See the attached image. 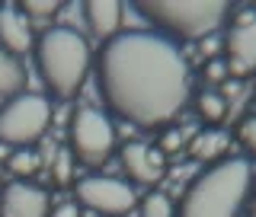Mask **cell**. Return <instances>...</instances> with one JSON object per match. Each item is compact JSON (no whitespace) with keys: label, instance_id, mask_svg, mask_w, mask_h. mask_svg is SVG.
Instances as JSON below:
<instances>
[{"label":"cell","instance_id":"1","mask_svg":"<svg viewBox=\"0 0 256 217\" xmlns=\"http://www.w3.org/2000/svg\"><path fill=\"white\" fill-rule=\"evenodd\" d=\"M93 67L102 102L138 128L173 122L189 99V64L157 32H118L100 48Z\"/></svg>","mask_w":256,"mask_h":217},{"label":"cell","instance_id":"2","mask_svg":"<svg viewBox=\"0 0 256 217\" xmlns=\"http://www.w3.org/2000/svg\"><path fill=\"white\" fill-rule=\"evenodd\" d=\"M36 70L42 86L52 99H74L84 90L86 77L93 70V51L86 38L70 26H52L36 35Z\"/></svg>","mask_w":256,"mask_h":217},{"label":"cell","instance_id":"3","mask_svg":"<svg viewBox=\"0 0 256 217\" xmlns=\"http://www.w3.org/2000/svg\"><path fill=\"white\" fill-rule=\"evenodd\" d=\"M253 189V166L244 157L208 163L180 198V217H237Z\"/></svg>","mask_w":256,"mask_h":217},{"label":"cell","instance_id":"4","mask_svg":"<svg viewBox=\"0 0 256 217\" xmlns=\"http://www.w3.org/2000/svg\"><path fill=\"white\" fill-rule=\"evenodd\" d=\"M134 10L173 38H208L228 22L230 3L224 0H154V3H134Z\"/></svg>","mask_w":256,"mask_h":217},{"label":"cell","instance_id":"5","mask_svg":"<svg viewBox=\"0 0 256 217\" xmlns=\"http://www.w3.org/2000/svg\"><path fill=\"white\" fill-rule=\"evenodd\" d=\"M52 99L42 93H20L0 106V144L4 147H36L52 128Z\"/></svg>","mask_w":256,"mask_h":217},{"label":"cell","instance_id":"6","mask_svg":"<svg viewBox=\"0 0 256 217\" xmlns=\"http://www.w3.org/2000/svg\"><path fill=\"white\" fill-rule=\"evenodd\" d=\"M116 125L106 112L93 106H80L68 122V154L74 157V163L96 170V166L109 163V157L116 154Z\"/></svg>","mask_w":256,"mask_h":217},{"label":"cell","instance_id":"7","mask_svg":"<svg viewBox=\"0 0 256 217\" xmlns=\"http://www.w3.org/2000/svg\"><path fill=\"white\" fill-rule=\"evenodd\" d=\"M74 198L80 208H90L102 217H122L138 205L134 186L118 176H84L74 182Z\"/></svg>","mask_w":256,"mask_h":217},{"label":"cell","instance_id":"8","mask_svg":"<svg viewBox=\"0 0 256 217\" xmlns=\"http://www.w3.org/2000/svg\"><path fill=\"white\" fill-rule=\"evenodd\" d=\"M224 64L230 77H246L256 70V13H244L224 35Z\"/></svg>","mask_w":256,"mask_h":217},{"label":"cell","instance_id":"9","mask_svg":"<svg viewBox=\"0 0 256 217\" xmlns=\"http://www.w3.org/2000/svg\"><path fill=\"white\" fill-rule=\"evenodd\" d=\"M118 163H122L125 176L138 186H150L154 189L160 179L166 176V157L160 154L154 144H144V141H128L118 150Z\"/></svg>","mask_w":256,"mask_h":217},{"label":"cell","instance_id":"10","mask_svg":"<svg viewBox=\"0 0 256 217\" xmlns=\"http://www.w3.org/2000/svg\"><path fill=\"white\" fill-rule=\"evenodd\" d=\"M52 214V195L36 182H6L0 192V217H48Z\"/></svg>","mask_w":256,"mask_h":217},{"label":"cell","instance_id":"11","mask_svg":"<svg viewBox=\"0 0 256 217\" xmlns=\"http://www.w3.org/2000/svg\"><path fill=\"white\" fill-rule=\"evenodd\" d=\"M0 48L6 54H13V58H20V54L36 48V29L26 22L20 6H13V3L0 6Z\"/></svg>","mask_w":256,"mask_h":217},{"label":"cell","instance_id":"12","mask_svg":"<svg viewBox=\"0 0 256 217\" xmlns=\"http://www.w3.org/2000/svg\"><path fill=\"white\" fill-rule=\"evenodd\" d=\"M122 16H125V3H116V0H90V3H84V22L90 29V35L100 38L102 45L122 32Z\"/></svg>","mask_w":256,"mask_h":217},{"label":"cell","instance_id":"13","mask_svg":"<svg viewBox=\"0 0 256 217\" xmlns=\"http://www.w3.org/2000/svg\"><path fill=\"white\" fill-rule=\"evenodd\" d=\"M26 83H29L26 64L0 48V99H13V96L26 93Z\"/></svg>","mask_w":256,"mask_h":217},{"label":"cell","instance_id":"14","mask_svg":"<svg viewBox=\"0 0 256 217\" xmlns=\"http://www.w3.org/2000/svg\"><path fill=\"white\" fill-rule=\"evenodd\" d=\"M228 147V138H224L221 131H214V128H208V131H198L196 138L186 144L189 157L198 160V163H218V154Z\"/></svg>","mask_w":256,"mask_h":217},{"label":"cell","instance_id":"15","mask_svg":"<svg viewBox=\"0 0 256 217\" xmlns=\"http://www.w3.org/2000/svg\"><path fill=\"white\" fill-rule=\"evenodd\" d=\"M64 10V3L58 0H26V3H20V13L26 16V22L32 29H52V22L58 19V13Z\"/></svg>","mask_w":256,"mask_h":217},{"label":"cell","instance_id":"16","mask_svg":"<svg viewBox=\"0 0 256 217\" xmlns=\"http://www.w3.org/2000/svg\"><path fill=\"white\" fill-rule=\"evenodd\" d=\"M38 170H42V157H38V150H32V147L10 150V157H6V163H4V173L16 176L20 182H29Z\"/></svg>","mask_w":256,"mask_h":217},{"label":"cell","instance_id":"17","mask_svg":"<svg viewBox=\"0 0 256 217\" xmlns=\"http://www.w3.org/2000/svg\"><path fill=\"white\" fill-rule=\"evenodd\" d=\"M196 115L205 125H221L228 118V96L218 90H202L196 96Z\"/></svg>","mask_w":256,"mask_h":217},{"label":"cell","instance_id":"18","mask_svg":"<svg viewBox=\"0 0 256 217\" xmlns=\"http://www.w3.org/2000/svg\"><path fill=\"white\" fill-rule=\"evenodd\" d=\"M138 214H141V217H173V202H170V195L150 189L144 198H138Z\"/></svg>","mask_w":256,"mask_h":217},{"label":"cell","instance_id":"19","mask_svg":"<svg viewBox=\"0 0 256 217\" xmlns=\"http://www.w3.org/2000/svg\"><path fill=\"white\" fill-rule=\"evenodd\" d=\"M74 182V157L68 154V147L58 150V157H54L52 163V186H70Z\"/></svg>","mask_w":256,"mask_h":217},{"label":"cell","instance_id":"20","mask_svg":"<svg viewBox=\"0 0 256 217\" xmlns=\"http://www.w3.org/2000/svg\"><path fill=\"white\" fill-rule=\"evenodd\" d=\"M202 77H205L208 86H224V83H228L230 74H228V64H224V58H208Z\"/></svg>","mask_w":256,"mask_h":217},{"label":"cell","instance_id":"21","mask_svg":"<svg viewBox=\"0 0 256 217\" xmlns=\"http://www.w3.org/2000/svg\"><path fill=\"white\" fill-rule=\"evenodd\" d=\"M182 147V131L180 128H166L164 134H160V141H157V150L164 157H170V154H176V150Z\"/></svg>","mask_w":256,"mask_h":217},{"label":"cell","instance_id":"22","mask_svg":"<svg viewBox=\"0 0 256 217\" xmlns=\"http://www.w3.org/2000/svg\"><path fill=\"white\" fill-rule=\"evenodd\" d=\"M237 138H240V144H244V150H246V154L256 157V115H250L244 125H240Z\"/></svg>","mask_w":256,"mask_h":217},{"label":"cell","instance_id":"23","mask_svg":"<svg viewBox=\"0 0 256 217\" xmlns=\"http://www.w3.org/2000/svg\"><path fill=\"white\" fill-rule=\"evenodd\" d=\"M48 217H84V214H80V205L77 202H61V205L52 208V214H48Z\"/></svg>","mask_w":256,"mask_h":217},{"label":"cell","instance_id":"24","mask_svg":"<svg viewBox=\"0 0 256 217\" xmlns=\"http://www.w3.org/2000/svg\"><path fill=\"white\" fill-rule=\"evenodd\" d=\"M250 192H253V195L246 198V205H250V217H256V189H250Z\"/></svg>","mask_w":256,"mask_h":217},{"label":"cell","instance_id":"25","mask_svg":"<svg viewBox=\"0 0 256 217\" xmlns=\"http://www.w3.org/2000/svg\"><path fill=\"white\" fill-rule=\"evenodd\" d=\"M0 182H4V163H0Z\"/></svg>","mask_w":256,"mask_h":217}]
</instances>
